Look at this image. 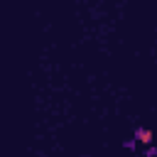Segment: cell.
Masks as SVG:
<instances>
[{"label":"cell","mask_w":157,"mask_h":157,"mask_svg":"<svg viewBox=\"0 0 157 157\" xmlns=\"http://www.w3.org/2000/svg\"><path fill=\"white\" fill-rule=\"evenodd\" d=\"M135 145H137V140H125V142H123L125 150H135Z\"/></svg>","instance_id":"3"},{"label":"cell","mask_w":157,"mask_h":157,"mask_svg":"<svg viewBox=\"0 0 157 157\" xmlns=\"http://www.w3.org/2000/svg\"><path fill=\"white\" fill-rule=\"evenodd\" d=\"M135 140H137V142L150 145V142H152V132H150L147 128H135Z\"/></svg>","instance_id":"1"},{"label":"cell","mask_w":157,"mask_h":157,"mask_svg":"<svg viewBox=\"0 0 157 157\" xmlns=\"http://www.w3.org/2000/svg\"><path fill=\"white\" fill-rule=\"evenodd\" d=\"M145 157H157V145H150L145 150Z\"/></svg>","instance_id":"2"}]
</instances>
